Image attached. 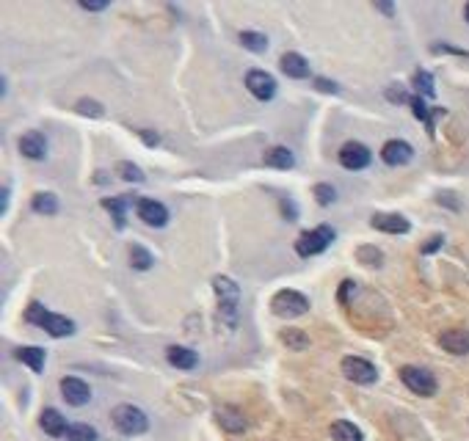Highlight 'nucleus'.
I'll return each instance as SVG.
<instances>
[{
  "instance_id": "20",
  "label": "nucleus",
  "mask_w": 469,
  "mask_h": 441,
  "mask_svg": "<svg viewBox=\"0 0 469 441\" xmlns=\"http://www.w3.org/2000/svg\"><path fill=\"white\" fill-rule=\"evenodd\" d=\"M331 436H334V441H362V430L348 419H337L331 425Z\"/></svg>"
},
{
  "instance_id": "10",
  "label": "nucleus",
  "mask_w": 469,
  "mask_h": 441,
  "mask_svg": "<svg viewBox=\"0 0 469 441\" xmlns=\"http://www.w3.org/2000/svg\"><path fill=\"white\" fill-rule=\"evenodd\" d=\"M61 395L69 406H86V403L92 400V389H89V383L80 378H63Z\"/></svg>"
},
{
  "instance_id": "37",
  "label": "nucleus",
  "mask_w": 469,
  "mask_h": 441,
  "mask_svg": "<svg viewBox=\"0 0 469 441\" xmlns=\"http://www.w3.org/2000/svg\"><path fill=\"white\" fill-rule=\"evenodd\" d=\"M386 97H389V99H392V102H411V97H408L406 92H403V89H401V92H398V89H395V86H392V89H389V92H386Z\"/></svg>"
},
{
  "instance_id": "36",
  "label": "nucleus",
  "mask_w": 469,
  "mask_h": 441,
  "mask_svg": "<svg viewBox=\"0 0 469 441\" xmlns=\"http://www.w3.org/2000/svg\"><path fill=\"white\" fill-rule=\"evenodd\" d=\"M441 243H444V237H441V235H434V237H431V243H425V246H422V254H434L437 249H441Z\"/></svg>"
},
{
  "instance_id": "6",
  "label": "nucleus",
  "mask_w": 469,
  "mask_h": 441,
  "mask_svg": "<svg viewBox=\"0 0 469 441\" xmlns=\"http://www.w3.org/2000/svg\"><path fill=\"white\" fill-rule=\"evenodd\" d=\"M343 373L348 380L353 383H362V386H370L378 380V370L367 359H359V356H345L343 359Z\"/></svg>"
},
{
  "instance_id": "29",
  "label": "nucleus",
  "mask_w": 469,
  "mask_h": 441,
  "mask_svg": "<svg viewBox=\"0 0 469 441\" xmlns=\"http://www.w3.org/2000/svg\"><path fill=\"white\" fill-rule=\"evenodd\" d=\"M411 111H414V116L420 119V122H425V125L431 127V132H434V119H431V111H428V105H425V99L422 97H411Z\"/></svg>"
},
{
  "instance_id": "19",
  "label": "nucleus",
  "mask_w": 469,
  "mask_h": 441,
  "mask_svg": "<svg viewBox=\"0 0 469 441\" xmlns=\"http://www.w3.org/2000/svg\"><path fill=\"white\" fill-rule=\"evenodd\" d=\"M265 163H268L271 168H293V166H296V158H293V152H290L287 147H274V149L265 152Z\"/></svg>"
},
{
  "instance_id": "13",
  "label": "nucleus",
  "mask_w": 469,
  "mask_h": 441,
  "mask_svg": "<svg viewBox=\"0 0 469 441\" xmlns=\"http://www.w3.org/2000/svg\"><path fill=\"white\" fill-rule=\"evenodd\" d=\"M439 345L453 356H467L469 353V331L467 328H450L439 337Z\"/></svg>"
},
{
  "instance_id": "34",
  "label": "nucleus",
  "mask_w": 469,
  "mask_h": 441,
  "mask_svg": "<svg viewBox=\"0 0 469 441\" xmlns=\"http://www.w3.org/2000/svg\"><path fill=\"white\" fill-rule=\"evenodd\" d=\"M359 259H365V262H367V265H381V251H378V249H367V246H365V249H359Z\"/></svg>"
},
{
  "instance_id": "41",
  "label": "nucleus",
  "mask_w": 469,
  "mask_h": 441,
  "mask_svg": "<svg viewBox=\"0 0 469 441\" xmlns=\"http://www.w3.org/2000/svg\"><path fill=\"white\" fill-rule=\"evenodd\" d=\"M378 11H384V14H392V11H395V6H392V3H378Z\"/></svg>"
},
{
  "instance_id": "40",
  "label": "nucleus",
  "mask_w": 469,
  "mask_h": 441,
  "mask_svg": "<svg viewBox=\"0 0 469 441\" xmlns=\"http://www.w3.org/2000/svg\"><path fill=\"white\" fill-rule=\"evenodd\" d=\"M353 287H356L353 282H343V287H340V304H348V292H351Z\"/></svg>"
},
{
  "instance_id": "43",
  "label": "nucleus",
  "mask_w": 469,
  "mask_h": 441,
  "mask_svg": "<svg viewBox=\"0 0 469 441\" xmlns=\"http://www.w3.org/2000/svg\"><path fill=\"white\" fill-rule=\"evenodd\" d=\"M464 20L469 23V3H467V8H464Z\"/></svg>"
},
{
  "instance_id": "24",
  "label": "nucleus",
  "mask_w": 469,
  "mask_h": 441,
  "mask_svg": "<svg viewBox=\"0 0 469 441\" xmlns=\"http://www.w3.org/2000/svg\"><path fill=\"white\" fill-rule=\"evenodd\" d=\"M240 44L246 50H251V53H265L268 50V36H262L257 31H243L240 33Z\"/></svg>"
},
{
  "instance_id": "21",
  "label": "nucleus",
  "mask_w": 469,
  "mask_h": 441,
  "mask_svg": "<svg viewBox=\"0 0 469 441\" xmlns=\"http://www.w3.org/2000/svg\"><path fill=\"white\" fill-rule=\"evenodd\" d=\"M17 359H20L23 364H28L33 373H42V367H44V350H42V347H20V350H17Z\"/></svg>"
},
{
  "instance_id": "7",
  "label": "nucleus",
  "mask_w": 469,
  "mask_h": 441,
  "mask_svg": "<svg viewBox=\"0 0 469 441\" xmlns=\"http://www.w3.org/2000/svg\"><path fill=\"white\" fill-rule=\"evenodd\" d=\"M340 163H343L348 171H362L370 166V149L359 141H348L343 149H340Z\"/></svg>"
},
{
  "instance_id": "32",
  "label": "nucleus",
  "mask_w": 469,
  "mask_h": 441,
  "mask_svg": "<svg viewBox=\"0 0 469 441\" xmlns=\"http://www.w3.org/2000/svg\"><path fill=\"white\" fill-rule=\"evenodd\" d=\"M116 171L125 177L127 182H144V174H141V168H138L135 163H127V160H122V163L116 166Z\"/></svg>"
},
{
  "instance_id": "28",
  "label": "nucleus",
  "mask_w": 469,
  "mask_h": 441,
  "mask_svg": "<svg viewBox=\"0 0 469 441\" xmlns=\"http://www.w3.org/2000/svg\"><path fill=\"white\" fill-rule=\"evenodd\" d=\"M66 439H69V441H97V430H94L92 425H83V422H78V425H69V430H66Z\"/></svg>"
},
{
  "instance_id": "35",
  "label": "nucleus",
  "mask_w": 469,
  "mask_h": 441,
  "mask_svg": "<svg viewBox=\"0 0 469 441\" xmlns=\"http://www.w3.org/2000/svg\"><path fill=\"white\" fill-rule=\"evenodd\" d=\"M315 86H317L320 92H326V94H337V92H340V86L331 83V80H326V77H315Z\"/></svg>"
},
{
  "instance_id": "26",
  "label": "nucleus",
  "mask_w": 469,
  "mask_h": 441,
  "mask_svg": "<svg viewBox=\"0 0 469 441\" xmlns=\"http://www.w3.org/2000/svg\"><path fill=\"white\" fill-rule=\"evenodd\" d=\"M102 207L116 218V229H122L125 226V207H127V199L125 196H116V199H105L102 201Z\"/></svg>"
},
{
  "instance_id": "3",
  "label": "nucleus",
  "mask_w": 469,
  "mask_h": 441,
  "mask_svg": "<svg viewBox=\"0 0 469 441\" xmlns=\"http://www.w3.org/2000/svg\"><path fill=\"white\" fill-rule=\"evenodd\" d=\"M271 309H274V315L293 320V317H301L310 312V301H307V295H301L298 290H281V292L274 295Z\"/></svg>"
},
{
  "instance_id": "31",
  "label": "nucleus",
  "mask_w": 469,
  "mask_h": 441,
  "mask_svg": "<svg viewBox=\"0 0 469 441\" xmlns=\"http://www.w3.org/2000/svg\"><path fill=\"white\" fill-rule=\"evenodd\" d=\"M75 108H78V113H83V116H94V119L105 113V111H102V105H99L97 99H89V97L78 99V105H75Z\"/></svg>"
},
{
  "instance_id": "8",
  "label": "nucleus",
  "mask_w": 469,
  "mask_h": 441,
  "mask_svg": "<svg viewBox=\"0 0 469 441\" xmlns=\"http://www.w3.org/2000/svg\"><path fill=\"white\" fill-rule=\"evenodd\" d=\"M246 89L257 99L265 102V99H271V97L276 94V80L268 72H262V69H251L249 75H246Z\"/></svg>"
},
{
  "instance_id": "39",
  "label": "nucleus",
  "mask_w": 469,
  "mask_h": 441,
  "mask_svg": "<svg viewBox=\"0 0 469 441\" xmlns=\"http://www.w3.org/2000/svg\"><path fill=\"white\" fill-rule=\"evenodd\" d=\"M281 213H284V216H287L290 220H296V216H298L296 204H293V201H287V199H281Z\"/></svg>"
},
{
  "instance_id": "15",
  "label": "nucleus",
  "mask_w": 469,
  "mask_h": 441,
  "mask_svg": "<svg viewBox=\"0 0 469 441\" xmlns=\"http://www.w3.org/2000/svg\"><path fill=\"white\" fill-rule=\"evenodd\" d=\"M20 152L31 160H42L44 158V152H47V141H44V135H42L39 130L25 132V135L20 138Z\"/></svg>"
},
{
  "instance_id": "18",
  "label": "nucleus",
  "mask_w": 469,
  "mask_h": 441,
  "mask_svg": "<svg viewBox=\"0 0 469 441\" xmlns=\"http://www.w3.org/2000/svg\"><path fill=\"white\" fill-rule=\"evenodd\" d=\"M219 422L224 425V430H229V433H243L246 430V416H240V411L229 409V406L219 411Z\"/></svg>"
},
{
  "instance_id": "11",
  "label": "nucleus",
  "mask_w": 469,
  "mask_h": 441,
  "mask_svg": "<svg viewBox=\"0 0 469 441\" xmlns=\"http://www.w3.org/2000/svg\"><path fill=\"white\" fill-rule=\"evenodd\" d=\"M381 158H384V163H389V166H406L408 160L414 158V149H411V144L395 138V141H386V144H384Z\"/></svg>"
},
{
  "instance_id": "5",
  "label": "nucleus",
  "mask_w": 469,
  "mask_h": 441,
  "mask_svg": "<svg viewBox=\"0 0 469 441\" xmlns=\"http://www.w3.org/2000/svg\"><path fill=\"white\" fill-rule=\"evenodd\" d=\"M401 380L420 397H434L437 395V378L428 370H422V367H403L401 370Z\"/></svg>"
},
{
  "instance_id": "1",
  "label": "nucleus",
  "mask_w": 469,
  "mask_h": 441,
  "mask_svg": "<svg viewBox=\"0 0 469 441\" xmlns=\"http://www.w3.org/2000/svg\"><path fill=\"white\" fill-rule=\"evenodd\" d=\"M25 320L33 323V325H39V328H44L50 337H59V340L75 334V323H72L69 317L53 315V312H47V306H42V304H31V306L25 309Z\"/></svg>"
},
{
  "instance_id": "25",
  "label": "nucleus",
  "mask_w": 469,
  "mask_h": 441,
  "mask_svg": "<svg viewBox=\"0 0 469 441\" xmlns=\"http://www.w3.org/2000/svg\"><path fill=\"white\" fill-rule=\"evenodd\" d=\"M216 292L221 295V301H224V306H235V298H238V290H235V284L229 282V279H224V276H216Z\"/></svg>"
},
{
  "instance_id": "2",
  "label": "nucleus",
  "mask_w": 469,
  "mask_h": 441,
  "mask_svg": "<svg viewBox=\"0 0 469 441\" xmlns=\"http://www.w3.org/2000/svg\"><path fill=\"white\" fill-rule=\"evenodd\" d=\"M111 419H114V425L125 433V436H141V433H147V428H150V419H147V414L141 409H135V406H116L114 414H111Z\"/></svg>"
},
{
  "instance_id": "42",
  "label": "nucleus",
  "mask_w": 469,
  "mask_h": 441,
  "mask_svg": "<svg viewBox=\"0 0 469 441\" xmlns=\"http://www.w3.org/2000/svg\"><path fill=\"white\" fill-rule=\"evenodd\" d=\"M6 207H8V190H3L0 196V213H6Z\"/></svg>"
},
{
  "instance_id": "12",
  "label": "nucleus",
  "mask_w": 469,
  "mask_h": 441,
  "mask_svg": "<svg viewBox=\"0 0 469 441\" xmlns=\"http://www.w3.org/2000/svg\"><path fill=\"white\" fill-rule=\"evenodd\" d=\"M370 226L378 229V232H386V235H406L411 229L408 220L403 216H398V213H375Z\"/></svg>"
},
{
  "instance_id": "30",
  "label": "nucleus",
  "mask_w": 469,
  "mask_h": 441,
  "mask_svg": "<svg viewBox=\"0 0 469 441\" xmlns=\"http://www.w3.org/2000/svg\"><path fill=\"white\" fill-rule=\"evenodd\" d=\"M414 86H417V92L422 97H434L437 94V89H434V77H431V72H417L414 75Z\"/></svg>"
},
{
  "instance_id": "27",
  "label": "nucleus",
  "mask_w": 469,
  "mask_h": 441,
  "mask_svg": "<svg viewBox=\"0 0 469 441\" xmlns=\"http://www.w3.org/2000/svg\"><path fill=\"white\" fill-rule=\"evenodd\" d=\"M130 259H133V268H138V271H150L155 265V256L147 251L144 246H133L130 249Z\"/></svg>"
},
{
  "instance_id": "9",
  "label": "nucleus",
  "mask_w": 469,
  "mask_h": 441,
  "mask_svg": "<svg viewBox=\"0 0 469 441\" xmlns=\"http://www.w3.org/2000/svg\"><path fill=\"white\" fill-rule=\"evenodd\" d=\"M135 210H138V218L150 223V226H166L169 223V210L155 199H138Z\"/></svg>"
},
{
  "instance_id": "17",
  "label": "nucleus",
  "mask_w": 469,
  "mask_h": 441,
  "mask_svg": "<svg viewBox=\"0 0 469 441\" xmlns=\"http://www.w3.org/2000/svg\"><path fill=\"white\" fill-rule=\"evenodd\" d=\"M42 430H44L47 436L59 439V436H66L69 425H66V419H63V416H61V411H56V409H44V411H42Z\"/></svg>"
},
{
  "instance_id": "14",
  "label": "nucleus",
  "mask_w": 469,
  "mask_h": 441,
  "mask_svg": "<svg viewBox=\"0 0 469 441\" xmlns=\"http://www.w3.org/2000/svg\"><path fill=\"white\" fill-rule=\"evenodd\" d=\"M281 72L287 75V77H293V80H304V77H310V61L304 58V56H298V53H284L281 56Z\"/></svg>"
},
{
  "instance_id": "16",
  "label": "nucleus",
  "mask_w": 469,
  "mask_h": 441,
  "mask_svg": "<svg viewBox=\"0 0 469 441\" xmlns=\"http://www.w3.org/2000/svg\"><path fill=\"white\" fill-rule=\"evenodd\" d=\"M166 359H169V364L171 367H177V370H193L196 364H199V356H196V350H190V347H183V345H171L166 350Z\"/></svg>"
},
{
  "instance_id": "33",
  "label": "nucleus",
  "mask_w": 469,
  "mask_h": 441,
  "mask_svg": "<svg viewBox=\"0 0 469 441\" xmlns=\"http://www.w3.org/2000/svg\"><path fill=\"white\" fill-rule=\"evenodd\" d=\"M315 196H317V201H320L323 207H329V204H334V199H337V190L331 188V185H326V182H323V185H317V188H315Z\"/></svg>"
},
{
  "instance_id": "22",
  "label": "nucleus",
  "mask_w": 469,
  "mask_h": 441,
  "mask_svg": "<svg viewBox=\"0 0 469 441\" xmlns=\"http://www.w3.org/2000/svg\"><path fill=\"white\" fill-rule=\"evenodd\" d=\"M33 210L42 216H56L59 213V199L53 193H36L33 196Z\"/></svg>"
},
{
  "instance_id": "38",
  "label": "nucleus",
  "mask_w": 469,
  "mask_h": 441,
  "mask_svg": "<svg viewBox=\"0 0 469 441\" xmlns=\"http://www.w3.org/2000/svg\"><path fill=\"white\" fill-rule=\"evenodd\" d=\"M80 8H83V11H105L108 3H105V0H92V3H80Z\"/></svg>"
},
{
  "instance_id": "23",
  "label": "nucleus",
  "mask_w": 469,
  "mask_h": 441,
  "mask_svg": "<svg viewBox=\"0 0 469 441\" xmlns=\"http://www.w3.org/2000/svg\"><path fill=\"white\" fill-rule=\"evenodd\" d=\"M281 342L290 345V350H307L310 347V337L304 331H298V328H284L281 331Z\"/></svg>"
},
{
  "instance_id": "4",
  "label": "nucleus",
  "mask_w": 469,
  "mask_h": 441,
  "mask_svg": "<svg viewBox=\"0 0 469 441\" xmlns=\"http://www.w3.org/2000/svg\"><path fill=\"white\" fill-rule=\"evenodd\" d=\"M334 240V229L329 223L317 226L312 232H304L298 240H296V251L298 256H315V254H323Z\"/></svg>"
}]
</instances>
